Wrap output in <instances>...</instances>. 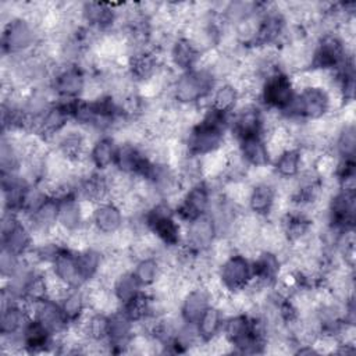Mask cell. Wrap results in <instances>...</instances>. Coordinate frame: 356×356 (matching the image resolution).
Masks as SVG:
<instances>
[{
    "label": "cell",
    "mask_w": 356,
    "mask_h": 356,
    "mask_svg": "<svg viewBox=\"0 0 356 356\" xmlns=\"http://www.w3.org/2000/svg\"><path fill=\"white\" fill-rule=\"evenodd\" d=\"M111 292L118 300L120 306L127 305L142 292V286L131 270L122 271L111 284Z\"/></svg>",
    "instance_id": "cb8c5ba5"
},
{
    "label": "cell",
    "mask_w": 356,
    "mask_h": 356,
    "mask_svg": "<svg viewBox=\"0 0 356 356\" xmlns=\"http://www.w3.org/2000/svg\"><path fill=\"white\" fill-rule=\"evenodd\" d=\"M250 260L253 280L266 286H273L282 271L281 256L270 250H259Z\"/></svg>",
    "instance_id": "2e32d148"
},
{
    "label": "cell",
    "mask_w": 356,
    "mask_h": 356,
    "mask_svg": "<svg viewBox=\"0 0 356 356\" xmlns=\"http://www.w3.org/2000/svg\"><path fill=\"white\" fill-rule=\"evenodd\" d=\"M239 102L241 93L236 85L231 81L217 83L209 97V106L225 114H231L236 108Z\"/></svg>",
    "instance_id": "d6986e66"
},
{
    "label": "cell",
    "mask_w": 356,
    "mask_h": 356,
    "mask_svg": "<svg viewBox=\"0 0 356 356\" xmlns=\"http://www.w3.org/2000/svg\"><path fill=\"white\" fill-rule=\"evenodd\" d=\"M218 239V232L211 214L207 211L189 222H186V231L182 235V243L193 253L209 252L214 242Z\"/></svg>",
    "instance_id": "52a82bcc"
},
{
    "label": "cell",
    "mask_w": 356,
    "mask_h": 356,
    "mask_svg": "<svg viewBox=\"0 0 356 356\" xmlns=\"http://www.w3.org/2000/svg\"><path fill=\"white\" fill-rule=\"evenodd\" d=\"M225 313L216 305L213 303L199 318L196 323V330L199 334V338L203 343L210 342L216 337H218L222 331V324L225 320Z\"/></svg>",
    "instance_id": "44dd1931"
},
{
    "label": "cell",
    "mask_w": 356,
    "mask_h": 356,
    "mask_svg": "<svg viewBox=\"0 0 356 356\" xmlns=\"http://www.w3.org/2000/svg\"><path fill=\"white\" fill-rule=\"evenodd\" d=\"M89 224L96 232L111 236L125 225V213L114 200L100 202L95 204Z\"/></svg>",
    "instance_id": "9c48e42d"
},
{
    "label": "cell",
    "mask_w": 356,
    "mask_h": 356,
    "mask_svg": "<svg viewBox=\"0 0 356 356\" xmlns=\"http://www.w3.org/2000/svg\"><path fill=\"white\" fill-rule=\"evenodd\" d=\"M213 196L214 192L207 179L191 185L184 192V195L181 196V202L174 209L175 217L185 222H189L191 220L207 213L210 210Z\"/></svg>",
    "instance_id": "8992f818"
},
{
    "label": "cell",
    "mask_w": 356,
    "mask_h": 356,
    "mask_svg": "<svg viewBox=\"0 0 356 356\" xmlns=\"http://www.w3.org/2000/svg\"><path fill=\"white\" fill-rule=\"evenodd\" d=\"M88 72L79 65L60 64L50 79V89L57 100H76L82 99L86 83Z\"/></svg>",
    "instance_id": "5b68a950"
},
{
    "label": "cell",
    "mask_w": 356,
    "mask_h": 356,
    "mask_svg": "<svg viewBox=\"0 0 356 356\" xmlns=\"http://www.w3.org/2000/svg\"><path fill=\"white\" fill-rule=\"evenodd\" d=\"M218 82L204 67H196L186 72H181L172 82L170 96L179 107L200 106L207 100Z\"/></svg>",
    "instance_id": "6da1fadb"
},
{
    "label": "cell",
    "mask_w": 356,
    "mask_h": 356,
    "mask_svg": "<svg viewBox=\"0 0 356 356\" xmlns=\"http://www.w3.org/2000/svg\"><path fill=\"white\" fill-rule=\"evenodd\" d=\"M118 142L113 135H102L95 139L89 149V160L96 171L106 172L114 168Z\"/></svg>",
    "instance_id": "e0dca14e"
},
{
    "label": "cell",
    "mask_w": 356,
    "mask_h": 356,
    "mask_svg": "<svg viewBox=\"0 0 356 356\" xmlns=\"http://www.w3.org/2000/svg\"><path fill=\"white\" fill-rule=\"evenodd\" d=\"M135 337V323L121 310L108 313V331L106 345L110 352H128Z\"/></svg>",
    "instance_id": "7c38bea8"
},
{
    "label": "cell",
    "mask_w": 356,
    "mask_h": 356,
    "mask_svg": "<svg viewBox=\"0 0 356 356\" xmlns=\"http://www.w3.org/2000/svg\"><path fill=\"white\" fill-rule=\"evenodd\" d=\"M39 44V29L24 15H14L3 28V51L7 56H22Z\"/></svg>",
    "instance_id": "7a4b0ae2"
},
{
    "label": "cell",
    "mask_w": 356,
    "mask_h": 356,
    "mask_svg": "<svg viewBox=\"0 0 356 356\" xmlns=\"http://www.w3.org/2000/svg\"><path fill=\"white\" fill-rule=\"evenodd\" d=\"M277 181L275 178L252 184L246 202V207L252 214L261 218H267L273 214L278 202Z\"/></svg>",
    "instance_id": "30bf717a"
},
{
    "label": "cell",
    "mask_w": 356,
    "mask_h": 356,
    "mask_svg": "<svg viewBox=\"0 0 356 356\" xmlns=\"http://www.w3.org/2000/svg\"><path fill=\"white\" fill-rule=\"evenodd\" d=\"M131 271L142 288H152L160 278L164 267L157 254H152L135 260Z\"/></svg>",
    "instance_id": "ffe728a7"
},
{
    "label": "cell",
    "mask_w": 356,
    "mask_h": 356,
    "mask_svg": "<svg viewBox=\"0 0 356 356\" xmlns=\"http://www.w3.org/2000/svg\"><path fill=\"white\" fill-rule=\"evenodd\" d=\"M217 278L221 288L228 293L246 289L253 280L252 260L245 253L234 252L218 264Z\"/></svg>",
    "instance_id": "277c9868"
},
{
    "label": "cell",
    "mask_w": 356,
    "mask_h": 356,
    "mask_svg": "<svg viewBox=\"0 0 356 356\" xmlns=\"http://www.w3.org/2000/svg\"><path fill=\"white\" fill-rule=\"evenodd\" d=\"M50 270L61 282H64L70 288H79L85 285L78 267L76 253L67 246H64L61 252L56 256L50 266Z\"/></svg>",
    "instance_id": "9a60e30c"
},
{
    "label": "cell",
    "mask_w": 356,
    "mask_h": 356,
    "mask_svg": "<svg viewBox=\"0 0 356 356\" xmlns=\"http://www.w3.org/2000/svg\"><path fill=\"white\" fill-rule=\"evenodd\" d=\"M211 291L204 284H197L189 288L179 300V318L185 324H193L199 321L203 313L214 303Z\"/></svg>",
    "instance_id": "ba28073f"
},
{
    "label": "cell",
    "mask_w": 356,
    "mask_h": 356,
    "mask_svg": "<svg viewBox=\"0 0 356 356\" xmlns=\"http://www.w3.org/2000/svg\"><path fill=\"white\" fill-rule=\"evenodd\" d=\"M236 150L248 168H261L271 164V156L264 135H256L238 140Z\"/></svg>",
    "instance_id": "5bb4252c"
},
{
    "label": "cell",
    "mask_w": 356,
    "mask_h": 356,
    "mask_svg": "<svg viewBox=\"0 0 356 356\" xmlns=\"http://www.w3.org/2000/svg\"><path fill=\"white\" fill-rule=\"evenodd\" d=\"M22 257L11 253L7 249H1V256H0V270H1V277L4 280H8L21 266Z\"/></svg>",
    "instance_id": "d4e9b609"
},
{
    "label": "cell",
    "mask_w": 356,
    "mask_h": 356,
    "mask_svg": "<svg viewBox=\"0 0 356 356\" xmlns=\"http://www.w3.org/2000/svg\"><path fill=\"white\" fill-rule=\"evenodd\" d=\"M70 325L75 324L89 309L83 286L70 288L58 300Z\"/></svg>",
    "instance_id": "7402d4cb"
},
{
    "label": "cell",
    "mask_w": 356,
    "mask_h": 356,
    "mask_svg": "<svg viewBox=\"0 0 356 356\" xmlns=\"http://www.w3.org/2000/svg\"><path fill=\"white\" fill-rule=\"evenodd\" d=\"M271 171L278 181L292 179L302 170V152L300 147L292 146L281 152L271 161Z\"/></svg>",
    "instance_id": "ac0fdd59"
},
{
    "label": "cell",
    "mask_w": 356,
    "mask_h": 356,
    "mask_svg": "<svg viewBox=\"0 0 356 356\" xmlns=\"http://www.w3.org/2000/svg\"><path fill=\"white\" fill-rule=\"evenodd\" d=\"M200 57L202 53L199 49L184 33L172 39L168 49L170 67L179 71V74L196 68L200 63Z\"/></svg>",
    "instance_id": "4fadbf2b"
},
{
    "label": "cell",
    "mask_w": 356,
    "mask_h": 356,
    "mask_svg": "<svg viewBox=\"0 0 356 356\" xmlns=\"http://www.w3.org/2000/svg\"><path fill=\"white\" fill-rule=\"evenodd\" d=\"M259 97L268 111H278V114L282 115L296 97L292 76L285 71H278L267 76L261 82Z\"/></svg>",
    "instance_id": "3957f363"
},
{
    "label": "cell",
    "mask_w": 356,
    "mask_h": 356,
    "mask_svg": "<svg viewBox=\"0 0 356 356\" xmlns=\"http://www.w3.org/2000/svg\"><path fill=\"white\" fill-rule=\"evenodd\" d=\"M31 303V317L40 321L54 337H61L70 328V323L63 313L58 300L44 298Z\"/></svg>",
    "instance_id": "8fae6325"
},
{
    "label": "cell",
    "mask_w": 356,
    "mask_h": 356,
    "mask_svg": "<svg viewBox=\"0 0 356 356\" xmlns=\"http://www.w3.org/2000/svg\"><path fill=\"white\" fill-rule=\"evenodd\" d=\"M332 154L338 160L355 159L356 153V131L353 122H342L339 129L337 131L332 143H331Z\"/></svg>",
    "instance_id": "603a6c76"
}]
</instances>
